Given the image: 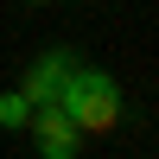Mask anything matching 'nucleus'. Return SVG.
Instances as JSON below:
<instances>
[{"mask_svg":"<svg viewBox=\"0 0 159 159\" xmlns=\"http://www.w3.org/2000/svg\"><path fill=\"white\" fill-rule=\"evenodd\" d=\"M57 108L70 115L83 134H108V127L121 121V83H115V70H102V64H83V57H76L70 83H64V96H57Z\"/></svg>","mask_w":159,"mask_h":159,"instance_id":"obj_1","label":"nucleus"},{"mask_svg":"<svg viewBox=\"0 0 159 159\" xmlns=\"http://www.w3.org/2000/svg\"><path fill=\"white\" fill-rule=\"evenodd\" d=\"M25 115H32V102H25L19 89H0V127H7V134H19Z\"/></svg>","mask_w":159,"mask_h":159,"instance_id":"obj_4","label":"nucleus"},{"mask_svg":"<svg viewBox=\"0 0 159 159\" xmlns=\"http://www.w3.org/2000/svg\"><path fill=\"white\" fill-rule=\"evenodd\" d=\"M70 70H76V51H64V45H51V51H38L32 64H25V76H19V96L32 102H57L64 96V83H70Z\"/></svg>","mask_w":159,"mask_h":159,"instance_id":"obj_3","label":"nucleus"},{"mask_svg":"<svg viewBox=\"0 0 159 159\" xmlns=\"http://www.w3.org/2000/svg\"><path fill=\"white\" fill-rule=\"evenodd\" d=\"M25 134H32V147L45 153V159H76V153H83V140H89L83 127L57 108V102H38V108L25 115Z\"/></svg>","mask_w":159,"mask_h":159,"instance_id":"obj_2","label":"nucleus"},{"mask_svg":"<svg viewBox=\"0 0 159 159\" xmlns=\"http://www.w3.org/2000/svg\"><path fill=\"white\" fill-rule=\"evenodd\" d=\"M25 7H45V0H25Z\"/></svg>","mask_w":159,"mask_h":159,"instance_id":"obj_5","label":"nucleus"}]
</instances>
